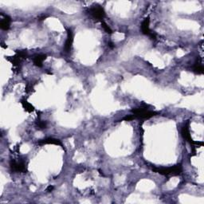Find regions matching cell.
Returning <instances> with one entry per match:
<instances>
[{
	"instance_id": "cell-1",
	"label": "cell",
	"mask_w": 204,
	"mask_h": 204,
	"mask_svg": "<svg viewBox=\"0 0 204 204\" xmlns=\"http://www.w3.org/2000/svg\"><path fill=\"white\" fill-rule=\"evenodd\" d=\"M182 166L180 164L171 168H152V171L163 175H178L182 172Z\"/></svg>"
},
{
	"instance_id": "cell-2",
	"label": "cell",
	"mask_w": 204,
	"mask_h": 204,
	"mask_svg": "<svg viewBox=\"0 0 204 204\" xmlns=\"http://www.w3.org/2000/svg\"><path fill=\"white\" fill-rule=\"evenodd\" d=\"M89 12L93 18H97V19H103L105 16V12L104 9L99 5L93 6V7L89 9Z\"/></svg>"
},
{
	"instance_id": "cell-3",
	"label": "cell",
	"mask_w": 204,
	"mask_h": 204,
	"mask_svg": "<svg viewBox=\"0 0 204 204\" xmlns=\"http://www.w3.org/2000/svg\"><path fill=\"white\" fill-rule=\"evenodd\" d=\"M149 18H146L141 23V30L144 35H148L151 39H155V35L151 32L149 28Z\"/></svg>"
},
{
	"instance_id": "cell-4",
	"label": "cell",
	"mask_w": 204,
	"mask_h": 204,
	"mask_svg": "<svg viewBox=\"0 0 204 204\" xmlns=\"http://www.w3.org/2000/svg\"><path fill=\"white\" fill-rule=\"evenodd\" d=\"M10 166L11 170L16 172H25L26 171V165L23 162H17L15 160H12L10 164Z\"/></svg>"
},
{
	"instance_id": "cell-5",
	"label": "cell",
	"mask_w": 204,
	"mask_h": 204,
	"mask_svg": "<svg viewBox=\"0 0 204 204\" xmlns=\"http://www.w3.org/2000/svg\"><path fill=\"white\" fill-rule=\"evenodd\" d=\"M73 42V32L70 29L67 30V38H66V43H65V50L66 52H69L72 47V44Z\"/></svg>"
},
{
	"instance_id": "cell-6",
	"label": "cell",
	"mask_w": 204,
	"mask_h": 204,
	"mask_svg": "<svg viewBox=\"0 0 204 204\" xmlns=\"http://www.w3.org/2000/svg\"><path fill=\"white\" fill-rule=\"evenodd\" d=\"M39 144H55V145H62V142L58 139L54 138H46L44 140H41L39 142Z\"/></svg>"
},
{
	"instance_id": "cell-7",
	"label": "cell",
	"mask_w": 204,
	"mask_h": 204,
	"mask_svg": "<svg viewBox=\"0 0 204 204\" xmlns=\"http://www.w3.org/2000/svg\"><path fill=\"white\" fill-rule=\"evenodd\" d=\"M182 136L183 137V138L188 141V142L190 143V144H195L191 137V134H190L188 125H185L183 128Z\"/></svg>"
},
{
	"instance_id": "cell-8",
	"label": "cell",
	"mask_w": 204,
	"mask_h": 204,
	"mask_svg": "<svg viewBox=\"0 0 204 204\" xmlns=\"http://www.w3.org/2000/svg\"><path fill=\"white\" fill-rule=\"evenodd\" d=\"M11 18L8 16H5V18L2 19V21L0 22V27L3 30H8L11 27Z\"/></svg>"
},
{
	"instance_id": "cell-9",
	"label": "cell",
	"mask_w": 204,
	"mask_h": 204,
	"mask_svg": "<svg viewBox=\"0 0 204 204\" xmlns=\"http://www.w3.org/2000/svg\"><path fill=\"white\" fill-rule=\"evenodd\" d=\"M158 114V113L154 111H150V110H147V111L144 112L141 114L138 115L136 117V118H140V119H149L151 117H153L154 116Z\"/></svg>"
},
{
	"instance_id": "cell-10",
	"label": "cell",
	"mask_w": 204,
	"mask_h": 204,
	"mask_svg": "<svg viewBox=\"0 0 204 204\" xmlns=\"http://www.w3.org/2000/svg\"><path fill=\"white\" fill-rule=\"evenodd\" d=\"M46 55L44 54L37 55L35 58H34V63H35V66H38V67H42V63H43L44 61L46 60Z\"/></svg>"
},
{
	"instance_id": "cell-11",
	"label": "cell",
	"mask_w": 204,
	"mask_h": 204,
	"mask_svg": "<svg viewBox=\"0 0 204 204\" xmlns=\"http://www.w3.org/2000/svg\"><path fill=\"white\" fill-rule=\"evenodd\" d=\"M21 103H22V107L24 108V109L26 112H28V113H31V112H33L34 109H35L33 106H32V104H30L29 102H27L26 100H21Z\"/></svg>"
},
{
	"instance_id": "cell-12",
	"label": "cell",
	"mask_w": 204,
	"mask_h": 204,
	"mask_svg": "<svg viewBox=\"0 0 204 204\" xmlns=\"http://www.w3.org/2000/svg\"><path fill=\"white\" fill-rule=\"evenodd\" d=\"M193 71L195 72L198 74H202L203 73V66L199 62H196L195 66H193Z\"/></svg>"
},
{
	"instance_id": "cell-13",
	"label": "cell",
	"mask_w": 204,
	"mask_h": 204,
	"mask_svg": "<svg viewBox=\"0 0 204 204\" xmlns=\"http://www.w3.org/2000/svg\"><path fill=\"white\" fill-rule=\"evenodd\" d=\"M37 127L39 128V129H44L46 128V123L45 121H42V120H38L37 122Z\"/></svg>"
},
{
	"instance_id": "cell-14",
	"label": "cell",
	"mask_w": 204,
	"mask_h": 204,
	"mask_svg": "<svg viewBox=\"0 0 204 204\" xmlns=\"http://www.w3.org/2000/svg\"><path fill=\"white\" fill-rule=\"evenodd\" d=\"M101 25H102V27L104 28V30L106 31V32H107L108 34H113V30L110 29L109 26H108L105 22H102Z\"/></svg>"
},
{
	"instance_id": "cell-15",
	"label": "cell",
	"mask_w": 204,
	"mask_h": 204,
	"mask_svg": "<svg viewBox=\"0 0 204 204\" xmlns=\"http://www.w3.org/2000/svg\"><path fill=\"white\" fill-rule=\"evenodd\" d=\"M134 119H135V117H134V116H133V115H128V116H126L125 117H124V119H123V120H126V121H129V120H134Z\"/></svg>"
},
{
	"instance_id": "cell-16",
	"label": "cell",
	"mask_w": 204,
	"mask_h": 204,
	"mask_svg": "<svg viewBox=\"0 0 204 204\" xmlns=\"http://www.w3.org/2000/svg\"><path fill=\"white\" fill-rule=\"evenodd\" d=\"M53 186H49L47 188V189H46V191H48V192H51V191H53Z\"/></svg>"
}]
</instances>
